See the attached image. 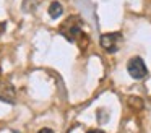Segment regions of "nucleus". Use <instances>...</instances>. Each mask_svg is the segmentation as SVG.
<instances>
[{
    "instance_id": "nucleus-1",
    "label": "nucleus",
    "mask_w": 151,
    "mask_h": 133,
    "mask_svg": "<svg viewBox=\"0 0 151 133\" xmlns=\"http://www.w3.org/2000/svg\"><path fill=\"white\" fill-rule=\"evenodd\" d=\"M60 34H63L68 41H76L81 36V24H80L78 16H70L62 26H60Z\"/></svg>"
},
{
    "instance_id": "nucleus-2",
    "label": "nucleus",
    "mask_w": 151,
    "mask_h": 133,
    "mask_svg": "<svg viewBox=\"0 0 151 133\" xmlns=\"http://www.w3.org/2000/svg\"><path fill=\"white\" fill-rule=\"evenodd\" d=\"M127 71L133 80H141L148 75V68L141 57H132L127 62Z\"/></svg>"
},
{
    "instance_id": "nucleus-3",
    "label": "nucleus",
    "mask_w": 151,
    "mask_h": 133,
    "mask_svg": "<svg viewBox=\"0 0 151 133\" xmlns=\"http://www.w3.org/2000/svg\"><path fill=\"white\" fill-rule=\"evenodd\" d=\"M122 34L120 32H107V34L101 36V47L104 49L106 52L112 54V52H117L119 47L122 44Z\"/></svg>"
},
{
    "instance_id": "nucleus-4",
    "label": "nucleus",
    "mask_w": 151,
    "mask_h": 133,
    "mask_svg": "<svg viewBox=\"0 0 151 133\" xmlns=\"http://www.w3.org/2000/svg\"><path fill=\"white\" fill-rule=\"evenodd\" d=\"M0 101L4 102H8V104H15L17 101V93H15V88L13 84L10 83H0Z\"/></svg>"
},
{
    "instance_id": "nucleus-5",
    "label": "nucleus",
    "mask_w": 151,
    "mask_h": 133,
    "mask_svg": "<svg viewBox=\"0 0 151 133\" xmlns=\"http://www.w3.org/2000/svg\"><path fill=\"white\" fill-rule=\"evenodd\" d=\"M63 13V6H62V3L60 2H52L49 5V15H50V18H54V19H57V18H60V15Z\"/></svg>"
},
{
    "instance_id": "nucleus-6",
    "label": "nucleus",
    "mask_w": 151,
    "mask_h": 133,
    "mask_svg": "<svg viewBox=\"0 0 151 133\" xmlns=\"http://www.w3.org/2000/svg\"><path fill=\"white\" fill-rule=\"evenodd\" d=\"M37 133H54V132H52V130H50V128H41V130H39V132H37Z\"/></svg>"
},
{
    "instance_id": "nucleus-7",
    "label": "nucleus",
    "mask_w": 151,
    "mask_h": 133,
    "mask_svg": "<svg viewBox=\"0 0 151 133\" xmlns=\"http://www.w3.org/2000/svg\"><path fill=\"white\" fill-rule=\"evenodd\" d=\"M86 133H104L102 130H88Z\"/></svg>"
},
{
    "instance_id": "nucleus-8",
    "label": "nucleus",
    "mask_w": 151,
    "mask_h": 133,
    "mask_svg": "<svg viewBox=\"0 0 151 133\" xmlns=\"http://www.w3.org/2000/svg\"><path fill=\"white\" fill-rule=\"evenodd\" d=\"M4 29H5V24H4V23H0V32L4 31Z\"/></svg>"
}]
</instances>
